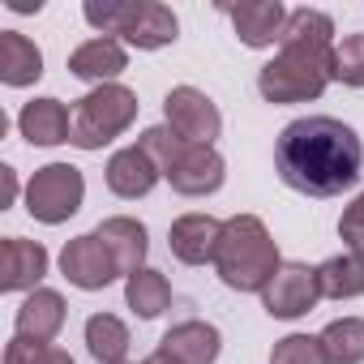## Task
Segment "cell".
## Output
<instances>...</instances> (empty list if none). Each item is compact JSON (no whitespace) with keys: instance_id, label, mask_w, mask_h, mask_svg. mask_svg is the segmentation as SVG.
I'll return each instance as SVG.
<instances>
[{"instance_id":"6da1fadb","label":"cell","mask_w":364,"mask_h":364,"mask_svg":"<svg viewBox=\"0 0 364 364\" xmlns=\"http://www.w3.org/2000/svg\"><path fill=\"white\" fill-rule=\"evenodd\" d=\"M274 167L283 185L304 198H338L364 171V141L334 116H304L279 133Z\"/></svg>"},{"instance_id":"7a4b0ae2","label":"cell","mask_w":364,"mask_h":364,"mask_svg":"<svg viewBox=\"0 0 364 364\" xmlns=\"http://www.w3.org/2000/svg\"><path fill=\"white\" fill-rule=\"evenodd\" d=\"M334 82V22L321 9H291L279 56L262 65L257 90L266 103H313Z\"/></svg>"},{"instance_id":"3957f363","label":"cell","mask_w":364,"mask_h":364,"mask_svg":"<svg viewBox=\"0 0 364 364\" xmlns=\"http://www.w3.org/2000/svg\"><path fill=\"white\" fill-rule=\"evenodd\" d=\"M279 245L270 240L266 223L257 215H232L223 223V240L215 253V274L232 291H266V283L279 274Z\"/></svg>"},{"instance_id":"277c9868","label":"cell","mask_w":364,"mask_h":364,"mask_svg":"<svg viewBox=\"0 0 364 364\" xmlns=\"http://www.w3.org/2000/svg\"><path fill=\"white\" fill-rule=\"evenodd\" d=\"M133 120H137V95L120 82H107V86H95L90 95H82L73 103V137L69 141L77 150H103Z\"/></svg>"},{"instance_id":"5b68a950","label":"cell","mask_w":364,"mask_h":364,"mask_svg":"<svg viewBox=\"0 0 364 364\" xmlns=\"http://www.w3.org/2000/svg\"><path fill=\"white\" fill-rule=\"evenodd\" d=\"M82 198H86V180L73 163H48L31 176L26 185V210L31 219L56 228L65 219H73L82 210Z\"/></svg>"},{"instance_id":"8992f818","label":"cell","mask_w":364,"mask_h":364,"mask_svg":"<svg viewBox=\"0 0 364 364\" xmlns=\"http://www.w3.org/2000/svg\"><path fill=\"white\" fill-rule=\"evenodd\" d=\"M163 116H167V129L176 137H185L189 146H215V137L223 133V116L215 99L202 95L198 86H171L163 99Z\"/></svg>"},{"instance_id":"52a82bcc","label":"cell","mask_w":364,"mask_h":364,"mask_svg":"<svg viewBox=\"0 0 364 364\" xmlns=\"http://www.w3.org/2000/svg\"><path fill=\"white\" fill-rule=\"evenodd\" d=\"M321 300V287H317V266H304V262H283L279 274L266 283L262 291V304L270 317L279 321H296L304 313H313V304Z\"/></svg>"},{"instance_id":"ba28073f","label":"cell","mask_w":364,"mask_h":364,"mask_svg":"<svg viewBox=\"0 0 364 364\" xmlns=\"http://www.w3.org/2000/svg\"><path fill=\"white\" fill-rule=\"evenodd\" d=\"M60 274H65L73 287H82V291H103L120 270H116L107 245L90 232V236H77V240L65 245V253H60Z\"/></svg>"},{"instance_id":"9c48e42d","label":"cell","mask_w":364,"mask_h":364,"mask_svg":"<svg viewBox=\"0 0 364 364\" xmlns=\"http://www.w3.org/2000/svg\"><path fill=\"white\" fill-rule=\"evenodd\" d=\"M223 176H228V163L215 146H185V154L176 159V167L167 171L171 189L180 198H210L223 189Z\"/></svg>"},{"instance_id":"30bf717a","label":"cell","mask_w":364,"mask_h":364,"mask_svg":"<svg viewBox=\"0 0 364 364\" xmlns=\"http://www.w3.org/2000/svg\"><path fill=\"white\" fill-rule=\"evenodd\" d=\"M219 240H223V223L210 219V215H180L167 232V245L171 253L185 262V266H215V253H219Z\"/></svg>"},{"instance_id":"8fae6325","label":"cell","mask_w":364,"mask_h":364,"mask_svg":"<svg viewBox=\"0 0 364 364\" xmlns=\"http://www.w3.org/2000/svg\"><path fill=\"white\" fill-rule=\"evenodd\" d=\"M287 14L279 0H245V5H228V18L240 35L245 48H274L283 39V26H287Z\"/></svg>"},{"instance_id":"7c38bea8","label":"cell","mask_w":364,"mask_h":364,"mask_svg":"<svg viewBox=\"0 0 364 364\" xmlns=\"http://www.w3.org/2000/svg\"><path fill=\"white\" fill-rule=\"evenodd\" d=\"M48 274V249L39 240L9 236L0 245V291H39L35 283Z\"/></svg>"},{"instance_id":"4fadbf2b","label":"cell","mask_w":364,"mask_h":364,"mask_svg":"<svg viewBox=\"0 0 364 364\" xmlns=\"http://www.w3.org/2000/svg\"><path fill=\"white\" fill-rule=\"evenodd\" d=\"M159 167L150 163V154L141 150V146H124V150H116L112 159H107V189L116 193V198H124V202H137V198H146L154 185H159Z\"/></svg>"},{"instance_id":"5bb4252c","label":"cell","mask_w":364,"mask_h":364,"mask_svg":"<svg viewBox=\"0 0 364 364\" xmlns=\"http://www.w3.org/2000/svg\"><path fill=\"white\" fill-rule=\"evenodd\" d=\"M95 236L107 245V253H112V262H116V270H120L124 279H133L137 270H146L141 262H146L150 240H146V228H141L137 219H129V215L103 219V223L95 228Z\"/></svg>"},{"instance_id":"9a60e30c","label":"cell","mask_w":364,"mask_h":364,"mask_svg":"<svg viewBox=\"0 0 364 364\" xmlns=\"http://www.w3.org/2000/svg\"><path fill=\"white\" fill-rule=\"evenodd\" d=\"M124 69H129V52L120 39H86L82 48L69 52V73L82 82H95V86H107Z\"/></svg>"},{"instance_id":"2e32d148","label":"cell","mask_w":364,"mask_h":364,"mask_svg":"<svg viewBox=\"0 0 364 364\" xmlns=\"http://www.w3.org/2000/svg\"><path fill=\"white\" fill-rule=\"evenodd\" d=\"M18 129L31 146H60L73 137V107L60 99H31L18 116Z\"/></svg>"},{"instance_id":"e0dca14e","label":"cell","mask_w":364,"mask_h":364,"mask_svg":"<svg viewBox=\"0 0 364 364\" xmlns=\"http://www.w3.org/2000/svg\"><path fill=\"white\" fill-rule=\"evenodd\" d=\"M18 338H31V343H52L60 330H65V296L52 291V287H39L22 300L18 317Z\"/></svg>"},{"instance_id":"ac0fdd59","label":"cell","mask_w":364,"mask_h":364,"mask_svg":"<svg viewBox=\"0 0 364 364\" xmlns=\"http://www.w3.org/2000/svg\"><path fill=\"white\" fill-rule=\"evenodd\" d=\"M159 351H167L180 364H215L219 351H223V334L210 321H180L163 334Z\"/></svg>"},{"instance_id":"d6986e66","label":"cell","mask_w":364,"mask_h":364,"mask_svg":"<svg viewBox=\"0 0 364 364\" xmlns=\"http://www.w3.org/2000/svg\"><path fill=\"white\" fill-rule=\"evenodd\" d=\"M39 77H43V52L22 31H0V82L35 86Z\"/></svg>"},{"instance_id":"ffe728a7","label":"cell","mask_w":364,"mask_h":364,"mask_svg":"<svg viewBox=\"0 0 364 364\" xmlns=\"http://www.w3.org/2000/svg\"><path fill=\"white\" fill-rule=\"evenodd\" d=\"M176 31H180V22H176V14L167 5H159V0H141V14H137L133 31L124 35V43L137 48V52H159V48L176 43Z\"/></svg>"},{"instance_id":"44dd1931","label":"cell","mask_w":364,"mask_h":364,"mask_svg":"<svg viewBox=\"0 0 364 364\" xmlns=\"http://www.w3.org/2000/svg\"><path fill=\"white\" fill-rule=\"evenodd\" d=\"M317 287L326 300H355L364 296V257L360 253H338L317 266Z\"/></svg>"},{"instance_id":"7402d4cb","label":"cell","mask_w":364,"mask_h":364,"mask_svg":"<svg viewBox=\"0 0 364 364\" xmlns=\"http://www.w3.org/2000/svg\"><path fill=\"white\" fill-rule=\"evenodd\" d=\"M86 351L99 364H124L129 355V326L112 313H95L86 321Z\"/></svg>"},{"instance_id":"603a6c76","label":"cell","mask_w":364,"mask_h":364,"mask_svg":"<svg viewBox=\"0 0 364 364\" xmlns=\"http://www.w3.org/2000/svg\"><path fill=\"white\" fill-rule=\"evenodd\" d=\"M317 338L330 364H364V317H338Z\"/></svg>"},{"instance_id":"cb8c5ba5","label":"cell","mask_w":364,"mask_h":364,"mask_svg":"<svg viewBox=\"0 0 364 364\" xmlns=\"http://www.w3.org/2000/svg\"><path fill=\"white\" fill-rule=\"evenodd\" d=\"M124 300H129V309H133L137 317L150 321V317H159V313L171 304V283H167L159 270L146 266V270H137V274L124 283Z\"/></svg>"},{"instance_id":"d4e9b609","label":"cell","mask_w":364,"mask_h":364,"mask_svg":"<svg viewBox=\"0 0 364 364\" xmlns=\"http://www.w3.org/2000/svg\"><path fill=\"white\" fill-rule=\"evenodd\" d=\"M137 14H141V0H86V9H82V18L95 31H103V39H116V35L124 39Z\"/></svg>"},{"instance_id":"484cf974","label":"cell","mask_w":364,"mask_h":364,"mask_svg":"<svg viewBox=\"0 0 364 364\" xmlns=\"http://www.w3.org/2000/svg\"><path fill=\"white\" fill-rule=\"evenodd\" d=\"M137 146H141V150L150 154V163L167 176V171L176 167V159L185 154V146H189V141H185V137H176L167 124H154V129H146V133L137 137Z\"/></svg>"},{"instance_id":"4316f807","label":"cell","mask_w":364,"mask_h":364,"mask_svg":"<svg viewBox=\"0 0 364 364\" xmlns=\"http://www.w3.org/2000/svg\"><path fill=\"white\" fill-rule=\"evenodd\" d=\"M270 364H330V360H326L321 338H313V334H287V338L274 343Z\"/></svg>"},{"instance_id":"83f0119b","label":"cell","mask_w":364,"mask_h":364,"mask_svg":"<svg viewBox=\"0 0 364 364\" xmlns=\"http://www.w3.org/2000/svg\"><path fill=\"white\" fill-rule=\"evenodd\" d=\"M334 82L343 86H364V35H347L334 43Z\"/></svg>"},{"instance_id":"f1b7e54d","label":"cell","mask_w":364,"mask_h":364,"mask_svg":"<svg viewBox=\"0 0 364 364\" xmlns=\"http://www.w3.org/2000/svg\"><path fill=\"white\" fill-rule=\"evenodd\" d=\"M5 364H73L69 351L52 347V343H31V338H14L5 347Z\"/></svg>"},{"instance_id":"f546056e","label":"cell","mask_w":364,"mask_h":364,"mask_svg":"<svg viewBox=\"0 0 364 364\" xmlns=\"http://www.w3.org/2000/svg\"><path fill=\"white\" fill-rule=\"evenodd\" d=\"M338 236H343L347 253H360V257H364V193L343 210V219H338Z\"/></svg>"},{"instance_id":"4dcf8cb0","label":"cell","mask_w":364,"mask_h":364,"mask_svg":"<svg viewBox=\"0 0 364 364\" xmlns=\"http://www.w3.org/2000/svg\"><path fill=\"white\" fill-rule=\"evenodd\" d=\"M0 185H5L0 206H14V198H18V171H14V167H0Z\"/></svg>"},{"instance_id":"1f68e13d","label":"cell","mask_w":364,"mask_h":364,"mask_svg":"<svg viewBox=\"0 0 364 364\" xmlns=\"http://www.w3.org/2000/svg\"><path fill=\"white\" fill-rule=\"evenodd\" d=\"M9 9L14 14H39L43 5H39V0H9Z\"/></svg>"},{"instance_id":"d6a6232c","label":"cell","mask_w":364,"mask_h":364,"mask_svg":"<svg viewBox=\"0 0 364 364\" xmlns=\"http://www.w3.org/2000/svg\"><path fill=\"white\" fill-rule=\"evenodd\" d=\"M141 364H180V360H171V355H167V351H150V355H146V360H141Z\"/></svg>"}]
</instances>
